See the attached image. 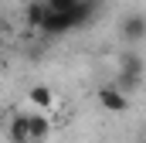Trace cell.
<instances>
[{
	"label": "cell",
	"mask_w": 146,
	"mask_h": 143,
	"mask_svg": "<svg viewBox=\"0 0 146 143\" xmlns=\"http://www.w3.org/2000/svg\"><path fill=\"white\" fill-rule=\"evenodd\" d=\"M139 68H143V65L129 58V61L122 65V72H119V82H115V85H119L122 92H129V89H136V85L143 82V72H139Z\"/></svg>",
	"instance_id": "5"
},
{
	"label": "cell",
	"mask_w": 146,
	"mask_h": 143,
	"mask_svg": "<svg viewBox=\"0 0 146 143\" xmlns=\"http://www.w3.org/2000/svg\"><path fill=\"white\" fill-rule=\"evenodd\" d=\"M48 3V10H75L82 0H44Z\"/></svg>",
	"instance_id": "8"
},
{
	"label": "cell",
	"mask_w": 146,
	"mask_h": 143,
	"mask_svg": "<svg viewBox=\"0 0 146 143\" xmlns=\"http://www.w3.org/2000/svg\"><path fill=\"white\" fill-rule=\"evenodd\" d=\"M7 136H10V143H31V136H27V123H24V112H17V116L10 119Z\"/></svg>",
	"instance_id": "7"
},
{
	"label": "cell",
	"mask_w": 146,
	"mask_h": 143,
	"mask_svg": "<svg viewBox=\"0 0 146 143\" xmlns=\"http://www.w3.org/2000/svg\"><path fill=\"white\" fill-rule=\"evenodd\" d=\"M24 123H27V136H31V143L48 140V133H51V119H48L44 109H27V112H24Z\"/></svg>",
	"instance_id": "3"
},
{
	"label": "cell",
	"mask_w": 146,
	"mask_h": 143,
	"mask_svg": "<svg viewBox=\"0 0 146 143\" xmlns=\"http://www.w3.org/2000/svg\"><path fill=\"white\" fill-rule=\"evenodd\" d=\"M95 99H99V106L106 109V112H126V109H129V96H126L119 85H102V89L95 92Z\"/></svg>",
	"instance_id": "2"
},
{
	"label": "cell",
	"mask_w": 146,
	"mask_h": 143,
	"mask_svg": "<svg viewBox=\"0 0 146 143\" xmlns=\"http://www.w3.org/2000/svg\"><path fill=\"white\" fill-rule=\"evenodd\" d=\"M44 17H48V3H44V0H27V7H24V21H27V27L41 31Z\"/></svg>",
	"instance_id": "6"
},
{
	"label": "cell",
	"mask_w": 146,
	"mask_h": 143,
	"mask_svg": "<svg viewBox=\"0 0 146 143\" xmlns=\"http://www.w3.org/2000/svg\"><path fill=\"white\" fill-rule=\"evenodd\" d=\"M119 34L126 44H139L146 41V14H126L119 21Z\"/></svg>",
	"instance_id": "1"
},
{
	"label": "cell",
	"mask_w": 146,
	"mask_h": 143,
	"mask_svg": "<svg viewBox=\"0 0 146 143\" xmlns=\"http://www.w3.org/2000/svg\"><path fill=\"white\" fill-rule=\"evenodd\" d=\"M24 99H27V106H31V109H44V112L58 106V96H54V89H51V85H44V82L31 85Z\"/></svg>",
	"instance_id": "4"
}]
</instances>
